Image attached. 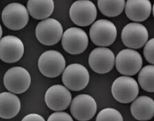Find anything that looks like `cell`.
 Masks as SVG:
<instances>
[{
	"label": "cell",
	"mask_w": 154,
	"mask_h": 121,
	"mask_svg": "<svg viewBox=\"0 0 154 121\" xmlns=\"http://www.w3.org/2000/svg\"><path fill=\"white\" fill-rule=\"evenodd\" d=\"M22 121H45V119L40 115L36 113H30L26 116Z\"/></svg>",
	"instance_id": "obj_25"
},
{
	"label": "cell",
	"mask_w": 154,
	"mask_h": 121,
	"mask_svg": "<svg viewBox=\"0 0 154 121\" xmlns=\"http://www.w3.org/2000/svg\"><path fill=\"white\" fill-rule=\"evenodd\" d=\"M122 39L124 45L131 49H140L147 42L149 32L146 27L137 23H131L122 31Z\"/></svg>",
	"instance_id": "obj_11"
},
{
	"label": "cell",
	"mask_w": 154,
	"mask_h": 121,
	"mask_svg": "<svg viewBox=\"0 0 154 121\" xmlns=\"http://www.w3.org/2000/svg\"><path fill=\"white\" fill-rule=\"evenodd\" d=\"M69 16L76 25L89 26L94 22L97 15L94 3L88 0H80L73 3L69 10Z\"/></svg>",
	"instance_id": "obj_8"
},
{
	"label": "cell",
	"mask_w": 154,
	"mask_h": 121,
	"mask_svg": "<svg viewBox=\"0 0 154 121\" xmlns=\"http://www.w3.org/2000/svg\"><path fill=\"white\" fill-rule=\"evenodd\" d=\"M63 29L59 21L54 18H48L38 23L35 29L37 39L43 45L53 46L60 41Z\"/></svg>",
	"instance_id": "obj_7"
},
{
	"label": "cell",
	"mask_w": 154,
	"mask_h": 121,
	"mask_svg": "<svg viewBox=\"0 0 154 121\" xmlns=\"http://www.w3.org/2000/svg\"><path fill=\"white\" fill-rule=\"evenodd\" d=\"M24 47L17 37L8 35L0 41V58L3 62L12 63L19 61L23 55Z\"/></svg>",
	"instance_id": "obj_14"
},
{
	"label": "cell",
	"mask_w": 154,
	"mask_h": 121,
	"mask_svg": "<svg viewBox=\"0 0 154 121\" xmlns=\"http://www.w3.org/2000/svg\"><path fill=\"white\" fill-rule=\"evenodd\" d=\"M27 8L32 17L37 20H43L52 15L54 3L52 0H29Z\"/></svg>",
	"instance_id": "obj_19"
},
{
	"label": "cell",
	"mask_w": 154,
	"mask_h": 121,
	"mask_svg": "<svg viewBox=\"0 0 154 121\" xmlns=\"http://www.w3.org/2000/svg\"><path fill=\"white\" fill-rule=\"evenodd\" d=\"M63 83L72 91L78 92L85 89L90 81V74L82 65L74 63L65 69L62 77Z\"/></svg>",
	"instance_id": "obj_5"
},
{
	"label": "cell",
	"mask_w": 154,
	"mask_h": 121,
	"mask_svg": "<svg viewBox=\"0 0 154 121\" xmlns=\"http://www.w3.org/2000/svg\"><path fill=\"white\" fill-rule=\"evenodd\" d=\"M38 66L40 72L45 77L55 78L61 74L64 69L65 59L58 51L48 50L40 56Z\"/></svg>",
	"instance_id": "obj_3"
},
{
	"label": "cell",
	"mask_w": 154,
	"mask_h": 121,
	"mask_svg": "<svg viewBox=\"0 0 154 121\" xmlns=\"http://www.w3.org/2000/svg\"><path fill=\"white\" fill-rule=\"evenodd\" d=\"M152 8L148 0H128L125 5V13L130 20L142 22L149 17Z\"/></svg>",
	"instance_id": "obj_16"
},
{
	"label": "cell",
	"mask_w": 154,
	"mask_h": 121,
	"mask_svg": "<svg viewBox=\"0 0 154 121\" xmlns=\"http://www.w3.org/2000/svg\"><path fill=\"white\" fill-rule=\"evenodd\" d=\"M131 112L133 116L137 120L151 119L154 115L153 99L149 96H139L131 104Z\"/></svg>",
	"instance_id": "obj_17"
},
{
	"label": "cell",
	"mask_w": 154,
	"mask_h": 121,
	"mask_svg": "<svg viewBox=\"0 0 154 121\" xmlns=\"http://www.w3.org/2000/svg\"><path fill=\"white\" fill-rule=\"evenodd\" d=\"M2 26H1V37H2Z\"/></svg>",
	"instance_id": "obj_26"
},
{
	"label": "cell",
	"mask_w": 154,
	"mask_h": 121,
	"mask_svg": "<svg viewBox=\"0 0 154 121\" xmlns=\"http://www.w3.org/2000/svg\"><path fill=\"white\" fill-rule=\"evenodd\" d=\"M115 61L118 71L126 76L137 74L143 65L140 54L137 51L130 49H124L120 51Z\"/></svg>",
	"instance_id": "obj_10"
},
{
	"label": "cell",
	"mask_w": 154,
	"mask_h": 121,
	"mask_svg": "<svg viewBox=\"0 0 154 121\" xmlns=\"http://www.w3.org/2000/svg\"><path fill=\"white\" fill-rule=\"evenodd\" d=\"M88 62L93 71L99 74H104L109 72L113 68L115 54L108 48H96L90 53Z\"/></svg>",
	"instance_id": "obj_13"
},
{
	"label": "cell",
	"mask_w": 154,
	"mask_h": 121,
	"mask_svg": "<svg viewBox=\"0 0 154 121\" xmlns=\"http://www.w3.org/2000/svg\"><path fill=\"white\" fill-rule=\"evenodd\" d=\"M31 78L24 68L16 66L6 72L4 77V84L9 92L16 94L24 93L30 86Z\"/></svg>",
	"instance_id": "obj_6"
},
{
	"label": "cell",
	"mask_w": 154,
	"mask_h": 121,
	"mask_svg": "<svg viewBox=\"0 0 154 121\" xmlns=\"http://www.w3.org/2000/svg\"><path fill=\"white\" fill-rule=\"evenodd\" d=\"M90 36L93 44L99 47H108L116 41L117 31L113 23L100 19L92 24L90 29Z\"/></svg>",
	"instance_id": "obj_1"
},
{
	"label": "cell",
	"mask_w": 154,
	"mask_h": 121,
	"mask_svg": "<svg viewBox=\"0 0 154 121\" xmlns=\"http://www.w3.org/2000/svg\"><path fill=\"white\" fill-rule=\"evenodd\" d=\"M47 121H73L72 118L70 115L64 112H57L52 114L48 118Z\"/></svg>",
	"instance_id": "obj_24"
},
{
	"label": "cell",
	"mask_w": 154,
	"mask_h": 121,
	"mask_svg": "<svg viewBox=\"0 0 154 121\" xmlns=\"http://www.w3.org/2000/svg\"><path fill=\"white\" fill-rule=\"evenodd\" d=\"M97 105L94 98L90 95L82 94L73 99L70 110L75 119L79 121L91 119L97 111Z\"/></svg>",
	"instance_id": "obj_12"
},
{
	"label": "cell",
	"mask_w": 154,
	"mask_h": 121,
	"mask_svg": "<svg viewBox=\"0 0 154 121\" xmlns=\"http://www.w3.org/2000/svg\"><path fill=\"white\" fill-rule=\"evenodd\" d=\"M98 9L102 14L108 17H115L119 16L123 12L125 8V1H97Z\"/></svg>",
	"instance_id": "obj_20"
},
{
	"label": "cell",
	"mask_w": 154,
	"mask_h": 121,
	"mask_svg": "<svg viewBox=\"0 0 154 121\" xmlns=\"http://www.w3.org/2000/svg\"><path fill=\"white\" fill-rule=\"evenodd\" d=\"M89 39L85 31L79 28L71 27L65 31L61 44L63 50L69 54H81L87 49Z\"/></svg>",
	"instance_id": "obj_9"
},
{
	"label": "cell",
	"mask_w": 154,
	"mask_h": 121,
	"mask_svg": "<svg viewBox=\"0 0 154 121\" xmlns=\"http://www.w3.org/2000/svg\"><path fill=\"white\" fill-rule=\"evenodd\" d=\"M96 121H123V117L119 112L112 108H106L100 112L96 117Z\"/></svg>",
	"instance_id": "obj_22"
},
{
	"label": "cell",
	"mask_w": 154,
	"mask_h": 121,
	"mask_svg": "<svg viewBox=\"0 0 154 121\" xmlns=\"http://www.w3.org/2000/svg\"><path fill=\"white\" fill-rule=\"evenodd\" d=\"M154 66L148 65L140 72L138 80L142 89L148 92H154Z\"/></svg>",
	"instance_id": "obj_21"
},
{
	"label": "cell",
	"mask_w": 154,
	"mask_h": 121,
	"mask_svg": "<svg viewBox=\"0 0 154 121\" xmlns=\"http://www.w3.org/2000/svg\"><path fill=\"white\" fill-rule=\"evenodd\" d=\"M137 82L131 77L121 76L117 78L112 85V94L117 101L129 103L134 101L139 94Z\"/></svg>",
	"instance_id": "obj_4"
},
{
	"label": "cell",
	"mask_w": 154,
	"mask_h": 121,
	"mask_svg": "<svg viewBox=\"0 0 154 121\" xmlns=\"http://www.w3.org/2000/svg\"><path fill=\"white\" fill-rule=\"evenodd\" d=\"M4 25L10 30L18 31L27 25L29 15L27 9L20 3H13L5 7L2 13Z\"/></svg>",
	"instance_id": "obj_2"
},
{
	"label": "cell",
	"mask_w": 154,
	"mask_h": 121,
	"mask_svg": "<svg viewBox=\"0 0 154 121\" xmlns=\"http://www.w3.org/2000/svg\"><path fill=\"white\" fill-rule=\"evenodd\" d=\"M154 39H151L146 42L143 49V54L148 62L154 64Z\"/></svg>",
	"instance_id": "obj_23"
},
{
	"label": "cell",
	"mask_w": 154,
	"mask_h": 121,
	"mask_svg": "<svg viewBox=\"0 0 154 121\" xmlns=\"http://www.w3.org/2000/svg\"><path fill=\"white\" fill-rule=\"evenodd\" d=\"M71 100L70 92L61 85H55L50 87L45 94L46 104L53 111H61L66 109Z\"/></svg>",
	"instance_id": "obj_15"
},
{
	"label": "cell",
	"mask_w": 154,
	"mask_h": 121,
	"mask_svg": "<svg viewBox=\"0 0 154 121\" xmlns=\"http://www.w3.org/2000/svg\"><path fill=\"white\" fill-rule=\"evenodd\" d=\"M21 107L20 99L15 94L4 92L0 94V117L11 119L19 113Z\"/></svg>",
	"instance_id": "obj_18"
}]
</instances>
